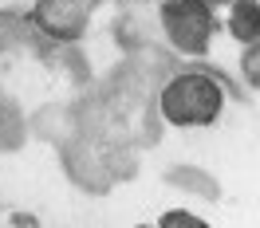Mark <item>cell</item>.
I'll use <instances>...</instances> for the list:
<instances>
[{"label": "cell", "instance_id": "cell-7", "mask_svg": "<svg viewBox=\"0 0 260 228\" xmlns=\"http://www.w3.org/2000/svg\"><path fill=\"white\" fill-rule=\"evenodd\" d=\"M24 142H28V114L0 91V154L20 149Z\"/></svg>", "mask_w": 260, "mask_h": 228}, {"label": "cell", "instance_id": "cell-4", "mask_svg": "<svg viewBox=\"0 0 260 228\" xmlns=\"http://www.w3.org/2000/svg\"><path fill=\"white\" fill-rule=\"evenodd\" d=\"M71 134H79L75 106L48 102V106H40V110L28 114V138H40V142H48V146H63Z\"/></svg>", "mask_w": 260, "mask_h": 228}, {"label": "cell", "instance_id": "cell-6", "mask_svg": "<svg viewBox=\"0 0 260 228\" xmlns=\"http://www.w3.org/2000/svg\"><path fill=\"white\" fill-rule=\"evenodd\" d=\"M166 181L174 189H181V193L197 197V201H209V205L221 201V181L213 177L209 169H201V165H174V169H166Z\"/></svg>", "mask_w": 260, "mask_h": 228}, {"label": "cell", "instance_id": "cell-10", "mask_svg": "<svg viewBox=\"0 0 260 228\" xmlns=\"http://www.w3.org/2000/svg\"><path fill=\"white\" fill-rule=\"evenodd\" d=\"M134 228H158V220H142V224H134Z\"/></svg>", "mask_w": 260, "mask_h": 228}, {"label": "cell", "instance_id": "cell-8", "mask_svg": "<svg viewBox=\"0 0 260 228\" xmlns=\"http://www.w3.org/2000/svg\"><path fill=\"white\" fill-rule=\"evenodd\" d=\"M158 228H213V224L201 216V212L178 205V209H166L162 216H158Z\"/></svg>", "mask_w": 260, "mask_h": 228}, {"label": "cell", "instance_id": "cell-3", "mask_svg": "<svg viewBox=\"0 0 260 228\" xmlns=\"http://www.w3.org/2000/svg\"><path fill=\"white\" fill-rule=\"evenodd\" d=\"M103 8V0H32L28 8V28L51 48H75L87 40L91 20Z\"/></svg>", "mask_w": 260, "mask_h": 228}, {"label": "cell", "instance_id": "cell-1", "mask_svg": "<svg viewBox=\"0 0 260 228\" xmlns=\"http://www.w3.org/2000/svg\"><path fill=\"white\" fill-rule=\"evenodd\" d=\"M229 83L213 67H174L154 87V114L170 130H209L229 110Z\"/></svg>", "mask_w": 260, "mask_h": 228}, {"label": "cell", "instance_id": "cell-9", "mask_svg": "<svg viewBox=\"0 0 260 228\" xmlns=\"http://www.w3.org/2000/svg\"><path fill=\"white\" fill-rule=\"evenodd\" d=\"M241 83L248 87V91L260 95V44L241 48Z\"/></svg>", "mask_w": 260, "mask_h": 228}, {"label": "cell", "instance_id": "cell-5", "mask_svg": "<svg viewBox=\"0 0 260 228\" xmlns=\"http://www.w3.org/2000/svg\"><path fill=\"white\" fill-rule=\"evenodd\" d=\"M221 32L241 48L260 44V0H229L221 12Z\"/></svg>", "mask_w": 260, "mask_h": 228}, {"label": "cell", "instance_id": "cell-2", "mask_svg": "<svg viewBox=\"0 0 260 228\" xmlns=\"http://www.w3.org/2000/svg\"><path fill=\"white\" fill-rule=\"evenodd\" d=\"M154 28L178 59H205L221 32L217 0H154Z\"/></svg>", "mask_w": 260, "mask_h": 228}]
</instances>
